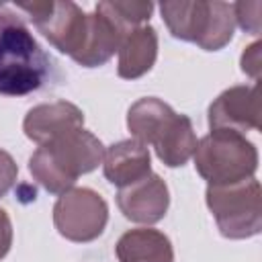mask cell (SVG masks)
<instances>
[{
	"mask_svg": "<svg viewBox=\"0 0 262 262\" xmlns=\"http://www.w3.org/2000/svg\"><path fill=\"white\" fill-rule=\"evenodd\" d=\"M35 29L61 53L70 55L84 68H98L119 51L127 31H123L108 14L94 8L84 12L74 2H27L16 4Z\"/></svg>",
	"mask_w": 262,
	"mask_h": 262,
	"instance_id": "obj_1",
	"label": "cell"
},
{
	"mask_svg": "<svg viewBox=\"0 0 262 262\" xmlns=\"http://www.w3.org/2000/svg\"><path fill=\"white\" fill-rule=\"evenodd\" d=\"M53 80V59L20 16L0 8V96H27Z\"/></svg>",
	"mask_w": 262,
	"mask_h": 262,
	"instance_id": "obj_2",
	"label": "cell"
},
{
	"mask_svg": "<svg viewBox=\"0 0 262 262\" xmlns=\"http://www.w3.org/2000/svg\"><path fill=\"white\" fill-rule=\"evenodd\" d=\"M102 158V141L80 127L39 145L29 158V172L47 192L61 194L70 190L82 174L96 170Z\"/></svg>",
	"mask_w": 262,
	"mask_h": 262,
	"instance_id": "obj_3",
	"label": "cell"
},
{
	"mask_svg": "<svg viewBox=\"0 0 262 262\" xmlns=\"http://www.w3.org/2000/svg\"><path fill=\"white\" fill-rule=\"evenodd\" d=\"M162 20L172 37L188 43H196L205 51H219L231 39L235 31L233 4L219 0H180L160 4Z\"/></svg>",
	"mask_w": 262,
	"mask_h": 262,
	"instance_id": "obj_4",
	"label": "cell"
},
{
	"mask_svg": "<svg viewBox=\"0 0 262 262\" xmlns=\"http://www.w3.org/2000/svg\"><path fill=\"white\" fill-rule=\"evenodd\" d=\"M192 160L207 186L235 184L254 178L258 170L256 145L235 131H209V135L199 139Z\"/></svg>",
	"mask_w": 262,
	"mask_h": 262,
	"instance_id": "obj_5",
	"label": "cell"
},
{
	"mask_svg": "<svg viewBox=\"0 0 262 262\" xmlns=\"http://www.w3.org/2000/svg\"><path fill=\"white\" fill-rule=\"evenodd\" d=\"M205 201L223 237L248 239L262 231V188L256 178L207 186Z\"/></svg>",
	"mask_w": 262,
	"mask_h": 262,
	"instance_id": "obj_6",
	"label": "cell"
},
{
	"mask_svg": "<svg viewBox=\"0 0 262 262\" xmlns=\"http://www.w3.org/2000/svg\"><path fill=\"white\" fill-rule=\"evenodd\" d=\"M108 223V205L92 188L72 186L53 205V225L70 242L86 244L102 235Z\"/></svg>",
	"mask_w": 262,
	"mask_h": 262,
	"instance_id": "obj_7",
	"label": "cell"
},
{
	"mask_svg": "<svg viewBox=\"0 0 262 262\" xmlns=\"http://www.w3.org/2000/svg\"><path fill=\"white\" fill-rule=\"evenodd\" d=\"M260 88L252 86H231L223 90L207 111V121L211 131H235L246 135V131L260 129Z\"/></svg>",
	"mask_w": 262,
	"mask_h": 262,
	"instance_id": "obj_8",
	"label": "cell"
},
{
	"mask_svg": "<svg viewBox=\"0 0 262 262\" xmlns=\"http://www.w3.org/2000/svg\"><path fill=\"white\" fill-rule=\"evenodd\" d=\"M117 205L125 219L141 225H154L162 221L170 207V190L168 184L154 172L145 178L119 188Z\"/></svg>",
	"mask_w": 262,
	"mask_h": 262,
	"instance_id": "obj_9",
	"label": "cell"
},
{
	"mask_svg": "<svg viewBox=\"0 0 262 262\" xmlns=\"http://www.w3.org/2000/svg\"><path fill=\"white\" fill-rule=\"evenodd\" d=\"M84 127V113L80 106L68 100L43 102L25 115L23 131L37 145L49 143L59 135H66L74 129Z\"/></svg>",
	"mask_w": 262,
	"mask_h": 262,
	"instance_id": "obj_10",
	"label": "cell"
},
{
	"mask_svg": "<svg viewBox=\"0 0 262 262\" xmlns=\"http://www.w3.org/2000/svg\"><path fill=\"white\" fill-rule=\"evenodd\" d=\"M151 172V158L147 145L139 143L137 139H123L104 149L102 158V174L104 178L125 188L141 178H145Z\"/></svg>",
	"mask_w": 262,
	"mask_h": 262,
	"instance_id": "obj_11",
	"label": "cell"
},
{
	"mask_svg": "<svg viewBox=\"0 0 262 262\" xmlns=\"http://www.w3.org/2000/svg\"><path fill=\"white\" fill-rule=\"evenodd\" d=\"M196 143L199 139L194 135L192 121L186 115H180L174 111L164 121V125L160 127V131L156 133L149 145L156 149V156L164 166L178 168L192 158Z\"/></svg>",
	"mask_w": 262,
	"mask_h": 262,
	"instance_id": "obj_12",
	"label": "cell"
},
{
	"mask_svg": "<svg viewBox=\"0 0 262 262\" xmlns=\"http://www.w3.org/2000/svg\"><path fill=\"white\" fill-rule=\"evenodd\" d=\"M117 74L123 80L145 76L158 59V33L151 25H141L129 31L119 47Z\"/></svg>",
	"mask_w": 262,
	"mask_h": 262,
	"instance_id": "obj_13",
	"label": "cell"
},
{
	"mask_svg": "<svg viewBox=\"0 0 262 262\" xmlns=\"http://www.w3.org/2000/svg\"><path fill=\"white\" fill-rule=\"evenodd\" d=\"M115 254L119 262H174L170 237L151 227L125 231L115 246Z\"/></svg>",
	"mask_w": 262,
	"mask_h": 262,
	"instance_id": "obj_14",
	"label": "cell"
},
{
	"mask_svg": "<svg viewBox=\"0 0 262 262\" xmlns=\"http://www.w3.org/2000/svg\"><path fill=\"white\" fill-rule=\"evenodd\" d=\"M96 8L102 10L104 14H108L127 33L141 25H147V20L154 12L151 2H131V0H127V2L125 0H106V2H98Z\"/></svg>",
	"mask_w": 262,
	"mask_h": 262,
	"instance_id": "obj_15",
	"label": "cell"
},
{
	"mask_svg": "<svg viewBox=\"0 0 262 262\" xmlns=\"http://www.w3.org/2000/svg\"><path fill=\"white\" fill-rule=\"evenodd\" d=\"M262 2H235L233 4V18L239 29H244L250 35H258L262 20H260Z\"/></svg>",
	"mask_w": 262,
	"mask_h": 262,
	"instance_id": "obj_16",
	"label": "cell"
},
{
	"mask_svg": "<svg viewBox=\"0 0 262 262\" xmlns=\"http://www.w3.org/2000/svg\"><path fill=\"white\" fill-rule=\"evenodd\" d=\"M16 176H18V166L14 158L8 151L0 149V199L14 186Z\"/></svg>",
	"mask_w": 262,
	"mask_h": 262,
	"instance_id": "obj_17",
	"label": "cell"
},
{
	"mask_svg": "<svg viewBox=\"0 0 262 262\" xmlns=\"http://www.w3.org/2000/svg\"><path fill=\"white\" fill-rule=\"evenodd\" d=\"M260 47H262L260 41H254L252 45H248V47L244 49L242 59H239V63H242V72L248 74L250 78H254L256 82H258V78H260V68H262Z\"/></svg>",
	"mask_w": 262,
	"mask_h": 262,
	"instance_id": "obj_18",
	"label": "cell"
},
{
	"mask_svg": "<svg viewBox=\"0 0 262 262\" xmlns=\"http://www.w3.org/2000/svg\"><path fill=\"white\" fill-rule=\"evenodd\" d=\"M12 246V221L4 209H0V260L10 252Z\"/></svg>",
	"mask_w": 262,
	"mask_h": 262,
	"instance_id": "obj_19",
	"label": "cell"
}]
</instances>
